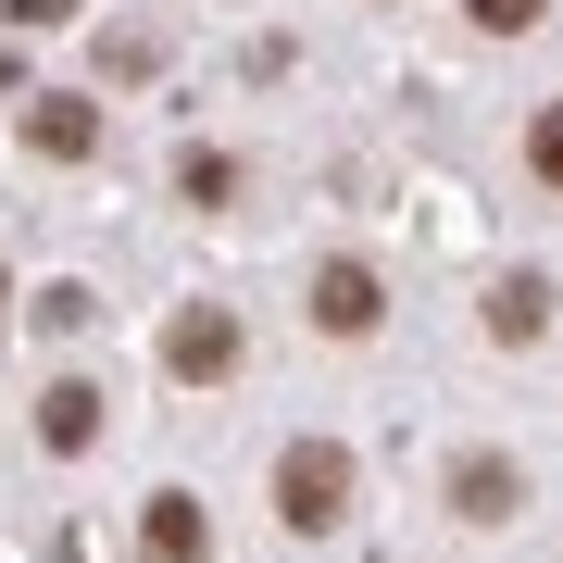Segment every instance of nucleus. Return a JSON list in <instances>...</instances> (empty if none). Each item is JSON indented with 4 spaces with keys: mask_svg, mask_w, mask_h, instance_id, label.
Returning a JSON list of instances; mask_svg holds the SVG:
<instances>
[{
    "mask_svg": "<svg viewBox=\"0 0 563 563\" xmlns=\"http://www.w3.org/2000/svg\"><path fill=\"white\" fill-rule=\"evenodd\" d=\"M239 351H251V339H239V313H225V301H188L176 325H163V363H176L188 388H213V376H239Z\"/></svg>",
    "mask_w": 563,
    "mask_h": 563,
    "instance_id": "2",
    "label": "nucleus"
},
{
    "mask_svg": "<svg viewBox=\"0 0 563 563\" xmlns=\"http://www.w3.org/2000/svg\"><path fill=\"white\" fill-rule=\"evenodd\" d=\"M439 488H451L463 526H514V514H526V463H514V451H451Z\"/></svg>",
    "mask_w": 563,
    "mask_h": 563,
    "instance_id": "3",
    "label": "nucleus"
},
{
    "mask_svg": "<svg viewBox=\"0 0 563 563\" xmlns=\"http://www.w3.org/2000/svg\"><path fill=\"white\" fill-rule=\"evenodd\" d=\"M88 439H101V388H88V376H51V388H38V451L76 463Z\"/></svg>",
    "mask_w": 563,
    "mask_h": 563,
    "instance_id": "6",
    "label": "nucleus"
},
{
    "mask_svg": "<svg viewBox=\"0 0 563 563\" xmlns=\"http://www.w3.org/2000/svg\"><path fill=\"white\" fill-rule=\"evenodd\" d=\"M225 188H239V151H176V201H225Z\"/></svg>",
    "mask_w": 563,
    "mask_h": 563,
    "instance_id": "9",
    "label": "nucleus"
},
{
    "mask_svg": "<svg viewBox=\"0 0 563 563\" xmlns=\"http://www.w3.org/2000/svg\"><path fill=\"white\" fill-rule=\"evenodd\" d=\"M539 325H551V276H539V263H514V276L488 288V339H501V351H526Z\"/></svg>",
    "mask_w": 563,
    "mask_h": 563,
    "instance_id": "7",
    "label": "nucleus"
},
{
    "mask_svg": "<svg viewBox=\"0 0 563 563\" xmlns=\"http://www.w3.org/2000/svg\"><path fill=\"white\" fill-rule=\"evenodd\" d=\"M463 13H476V25H488V38H526V25H539V13H551V0H463Z\"/></svg>",
    "mask_w": 563,
    "mask_h": 563,
    "instance_id": "11",
    "label": "nucleus"
},
{
    "mask_svg": "<svg viewBox=\"0 0 563 563\" xmlns=\"http://www.w3.org/2000/svg\"><path fill=\"white\" fill-rule=\"evenodd\" d=\"M63 13H76V0H13V25H63Z\"/></svg>",
    "mask_w": 563,
    "mask_h": 563,
    "instance_id": "12",
    "label": "nucleus"
},
{
    "mask_svg": "<svg viewBox=\"0 0 563 563\" xmlns=\"http://www.w3.org/2000/svg\"><path fill=\"white\" fill-rule=\"evenodd\" d=\"M139 563H213V514L188 488H151L139 501Z\"/></svg>",
    "mask_w": 563,
    "mask_h": 563,
    "instance_id": "5",
    "label": "nucleus"
},
{
    "mask_svg": "<svg viewBox=\"0 0 563 563\" xmlns=\"http://www.w3.org/2000/svg\"><path fill=\"white\" fill-rule=\"evenodd\" d=\"M526 176L563 188V101H539V125H526Z\"/></svg>",
    "mask_w": 563,
    "mask_h": 563,
    "instance_id": "10",
    "label": "nucleus"
},
{
    "mask_svg": "<svg viewBox=\"0 0 563 563\" xmlns=\"http://www.w3.org/2000/svg\"><path fill=\"white\" fill-rule=\"evenodd\" d=\"M0 301H13V276H0Z\"/></svg>",
    "mask_w": 563,
    "mask_h": 563,
    "instance_id": "13",
    "label": "nucleus"
},
{
    "mask_svg": "<svg viewBox=\"0 0 563 563\" xmlns=\"http://www.w3.org/2000/svg\"><path fill=\"white\" fill-rule=\"evenodd\" d=\"M276 526L288 539H339L351 526V451L339 439H288L276 451Z\"/></svg>",
    "mask_w": 563,
    "mask_h": 563,
    "instance_id": "1",
    "label": "nucleus"
},
{
    "mask_svg": "<svg viewBox=\"0 0 563 563\" xmlns=\"http://www.w3.org/2000/svg\"><path fill=\"white\" fill-rule=\"evenodd\" d=\"M25 151H38V163H88V151H101V101H38V113H25Z\"/></svg>",
    "mask_w": 563,
    "mask_h": 563,
    "instance_id": "8",
    "label": "nucleus"
},
{
    "mask_svg": "<svg viewBox=\"0 0 563 563\" xmlns=\"http://www.w3.org/2000/svg\"><path fill=\"white\" fill-rule=\"evenodd\" d=\"M376 313H388V288H376V263H313V325L325 339H376Z\"/></svg>",
    "mask_w": 563,
    "mask_h": 563,
    "instance_id": "4",
    "label": "nucleus"
}]
</instances>
